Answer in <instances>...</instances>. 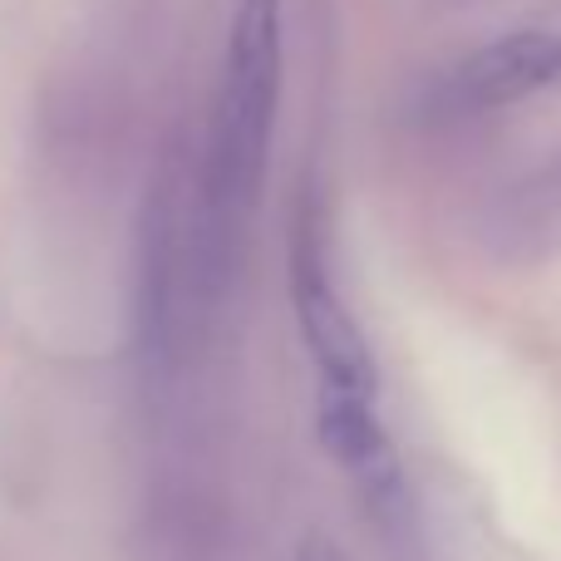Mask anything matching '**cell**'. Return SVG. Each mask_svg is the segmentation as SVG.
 Returning a JSON list of instances; mask_svg holds the SVG:
<instances>
[{"label": "cell", "mask_w": 561, "mask_h": 561, "mask_svg": "<svg viewBox=\"0 0 561 561\" xmlns=\"http://www.w3.org/2000/svg\"><path fill=\"white\" fill-rule=\"evenodd\" d=\"M552 84H561V35L557 30H513L454 69L448 99L463 114H488V108H507Z\"/></svg>", "instance_id": "cell-3"}, {"label": "cell", "mask_w": 561, "mask_h": 561, "mask_svg": "<svg viewBox=\"0 0 561 561\" xmlns=\"http://www.w3.org/2000/svg\"><path fill=\"white\" fill-rule=\"evenodd\" d=\"M290 561H345V552H340L330 537L316 533V537H306V542L296 547V557H290Z\"/></svg>", "instance_id": "cell-4"}, {"label": "cell", "mask_w": 561, "mask_h": 561, "mask_svg": "<svg viewBox=\"0 0 561 561\" xmlns=\"http://www.w3.org/2000/svg\"><path fill=\"white\" fill-rule=\"evenodd\" d=\"M290 306L300 345L316 369V434L350 488H375L404 468L379 404V365L330 276L325 237L316 217H300L290 237Z\"/></svg>", "instance_id": "cell-2"}, {"label": "cell", "mask_w": 561, "mask_h": 561, "mask_svg": "<svg viewBox=\"0 0 561 561\" xmlns=\"http://www.w3.org/2000/svg\"><path fill=\"white\" fill-rule=\"evenodd\" d=\"M280 84H286V39H280V0H242L232 15L222 59V84L213 99L203 144V173H197V256H203V286L222 296L237 272L242 237L262 203L266 163L280 114Z\"/></svg>", "instance_id": "cell-1"}]
</instances>
